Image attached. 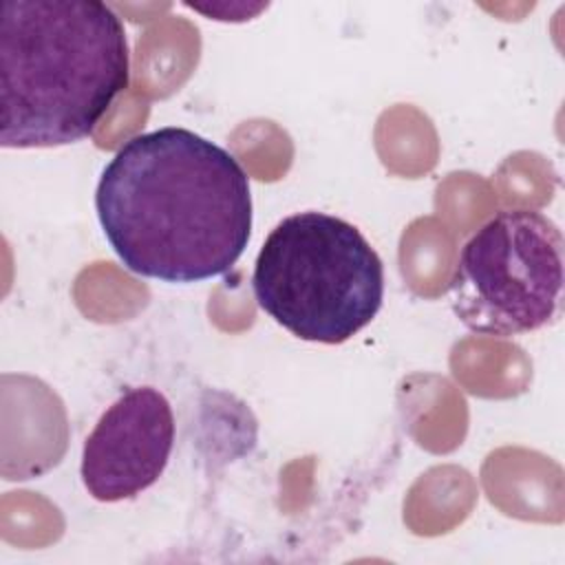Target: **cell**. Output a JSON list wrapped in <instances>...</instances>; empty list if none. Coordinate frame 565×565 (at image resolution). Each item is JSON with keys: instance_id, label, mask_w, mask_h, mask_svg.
<instances>
[{"instance_id": "1", "label": "cell", "mask_w": 565, "mask_h": 565, "mask_svg": "<svg viewBox=\"0 0 565 565\" xmlns=\"http://www.w3.org/2000/svg\"><path fill=\"white\" fill-rule=\"evenodd\" d=\"M95 210L124 267L161 282L225 276L252 236L241 161L179 126L124 141L99 177Z\"/></svg>"}, {"instance_id": "2", "label": "cell", "mask_w": 565, "mask_h": 565, "mask_svg": "<svg viewBox=\"0 0 565 565\" xmlns=\"http://www.w3.org/2000/svg\"><path fill=\"white\" fill-rule=\"evenodd\" d=\"M130 82L121 18L99 0H7L0 15V143L55 148L95 132Z\"/></svg>"}, {"instance_id": "3", "label": "cell", "mask_w": 565, "mask_h": 565, "mask_svg": "<svg viewBox=\"0 0 565 565\" xmlns=\"http://www.w3.org/2000/svg\"><path fill=\"white\" fill-rule=\"evenodd\" d=\"M252 289L256 305L291 335L342 344L382 309L384 265L353 223L307 210L269 232Z\"/></svg>"}, {"instance_id": "4", "label": "cell", "mask_w": 565, "mask_h": 565, "mask_svg": "<svg viewBox=\"0 0 565 565\" xmlns=\"http://www.w3.org/2000/svg\"><path fill=\"white\" fill-rule=\"evenodd\" d=\"M563 234L539 210H501L461 247L446 296L475 333L510 338L554 322L563 305Z\"/></svg>"}, {"instance_id": "5", "label": "cell", "mask_w": 565, "mask_h": 565, "mask_svg": "<svg viewBox=\"0 0 565 565\" xmlns=\"http://www.w3.org/2000/svg\"><path fill=\"white\" fill-rule=\"evenodd\" d=\"M174 446V415L152 386L124 391L82 448V483L95 501L132 499L157 483Z\"/></svg>"}]
</instances>
